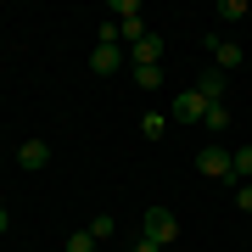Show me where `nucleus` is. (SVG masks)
Instances as JSON below:
<instances>
[{
    "label": "nucleus",
    "mask_w": 252,
    "mask_h": 252,
    "mask_svg": "<svg viewBox=\"0 0 252 252\" xmlns=\"http://www.w3.org/2000/svg\"><path fill=\"white\" fill-rule=\"evenodd\" d=\"M207 56H213V67H219V73H230V67H241V62H247V51L235 45V39H207Z\"/></svg>",
    "instance_id": "7ed1b4c3"
},
{
    "label": "nucleus",
    "mask_w": 252,
    "mask_h": 252,
    "mask_svg": "<svg viewBox=\"0 0 252 252\" xmlns=\"http://www.w3.org/2000/svg\"><path fill=\"white\" fill-rule=\"evenodd\" d=\"M135 84H140V90H157V84H162V67H135Z\"/></svg>",
    "instance_id": "f8f14e48"
},
{
    "label": "nucleus",
    "mask_w": 252,
    "mask_h": 252,
    "mask_svg": "<svg viewBox=\"0 0 252 252\" xmlns=\"http://www.w3.org/2000/svg\"><path fill=\"white\" fill-rule=\"evenodd\" d=\"M112 230H118V219H112V213H101V219H95V224H90V235H95V241H107V235H112Z\"/></svg>",
    "instance_id": "ddd939ff"
},
{
    "label": "nucleus",
    "mask_w": 252,
    "mask_h": 252,
    "mask_svg": "<svg viewBox=\"0 0 252 252\" xmlns=\"http://www.w3.org/2000/svg\"><path fill=\"white\" fill-rule=\"evenodd\" d=\"M196 174H202V180H230V185H235V174H230V146H207V152H196Z\"/></svg>",
    "instance_id": "f257e3e1"
},
{
    "label": "nucleus",
    "mask_w": 252,
    "mask_h": 252,
    "mask_svg": "<svg viewBox=\"0 0 252 252\" xmlns=\"http://www.w3.org/2000/svg\"><path fill=\"white\" fill-rule=\"evenodd\" d=\"M174 118H180V124H202V118H207V101H202L196 90L174 95Z\"/></svg>",
    "instance_id": "39448f33"
},
{
    "label": "nucleus",
    "mask_w": 252,
    "mask_h": 252,
    "mask_svg": "<svg viewBox=\"0 0 252 252\" xmlns=\"http://www.w3.org/2000/svg\"><path fill=\"white\" fill-rule=\"evenodd\" d=\"M202 124L213 129V135H219V129H230V107H224V101H207V118H202Z\"/></svg>",
    "instance_id": "9d476101"
},
{
    "label": "nucleus",
    "mask_w": 252,
    "mask_h": 252,
    "mask_svg": "<svg viewBox=\"0 0 252 252\" xmlns=\"http://www.w3.org/2000/svg\"><path fill=\"white\" fill-rule=\"evenodd\" d=\"M118 62H124V51H118V45H95L90 73H101V79H107V73H118Z\"/></svg>",
    "instance_id": "0eeeda50"
},
{
    "label": "nucleus",
    "mask_w": 252,
    "mask_h": 252,
    "mask_svg": "<svg viewBox=\"0 0 252 252\" xmlns=\"http://www.w3.org/2000/svg\"><path fill=\"white\" fill-rule=\"evenodd\" d=\"M196 95H202V101H224V73H219L213 62L202 67V79H196Z\"/></svg>",
    "instance_id": "423d86ee"
},
{
    "label": "nucleus",
    "mask_w": 252,
    "mask_h": 252,
    "mask_svg": "<svg viewBox=\"0 0 252 252\" xmlns=\"http://www.w3.org/2000/svg\"><path fill=\"white\" fill-rule=\"evenodd\" d=\"M112 17L118 23H135L140 17V0H112Z\"/></svg>",
    "instance_id": "9b49d317"
},
{
    "label": "nucleus",
    "mask_w": 252,
    "mask_h": 252,
    "mask_svg": "<svg viewBox=\"0 0 252 252\" xmlns=\"http://www.w3.org/2000/svg\"><path fill=\"white\" fill-rule=\"evenodd\" d=\"M230 174H235V185L252 180V146H235V152H230Z\"/></svg>",
    "instance_id": "6e6552de"
},
{
    "label": "nucleus",
    "mask_w": 252,
    "mask_h": 252,
    "mask_svg": "<svg viewBox=\"0 0 252 252\" xmlns=\"http://www.w3.org/2000/svg\"><path fill=\"white\" fill-rule=\"evenodd\" d=\"M235 207H241V213H252V180H247V185H235Z\"/></svg>",
    "instance_id": "2eb2a0df"
},
{
    "label": "nucleus",
    "mask_w": 252,
    "mask_h": 252,
    "mask_svg": "<svg viewBox=\"0 0 252 252\" xmlns=\"http://www.w3.org/2000/svg\"><path fill=\"white\" fill-rule=\"evenodd\" d=\"M135 252H162L157 241H146V235H140V241H135Z\"/></svg>",
    "instance_id": "dca6fc26"
},
{
    "label": "nucleus",
    "mask_w": 252,
    "mask_h": 252,
    "mask_svg": "<svg viewBox=\"0 0 252 252\" xmlns=\"http://www.w3.org/2000/svg\"><path fill=\"white\" fill-rule=\"evenodd\" d=\"M213 17H219V23H241V17H247V0H219Z\"/></svg>",
    "instance_id": "1a4fd4ad"
},
{
    "label": "nucleus",
    "mask_w": 252,
    "mask_h": 252,
    "mask_svg": "<svg viewBox=\"0 0 252 252\" xmlns=\"http://www.w3.org/2000/svg\"><path fill=\"white\" fill-rule=\"evenodd\" d=\"M62 252H95V235H90V230H79V235H73Z\"/></svg>",
    "instance_id": "4468645a"
},
{
    "label": "nucleus",
    "mask_w": 252,
    "mask_h": 252,
    "mask_svg": "<svg viewBox=\"0 0 252 252\" xmlns=\"http://www.w3.org/2000/svg\"><path fill=\"white\" fill-rule=\"evenodd\" d=\"M6 224H11V219H6V207H0V235H6Z\"/></svg>",
    "instance_id": "f3484780"
},
{
    "label": "nucleus",
    "mask_w": 252,
    "mask_h": 252,
    "mask_svg": "<svg viewBox=\"0 0 252 252\" xmlns=\"http://www.w3.org/2000/svg\"><path fill=\"white\" fill-rule=\"evenodd\" d=\"M174 235H180V219H174L168 207H146V241H157V247H168Z\"/></svg>",
    "instance_id": "f03ea898"
},
{
    "label": "nucleus",
    "mask_w": 252,
    "mask_h": 252,
    "mask_svg": "<svg viewBox=\"0 0 252 252\" xmlns=\"http://www.w3.org/2000/svg\"><path fill=\"white\" fill-rule=\"evenodd\" d=\"M17 162H23V174H39V168L51 162V146H45V140H23V146H17Z\"/></svg>",
    "instance_id": "20e7f679"
}]
</instances>
